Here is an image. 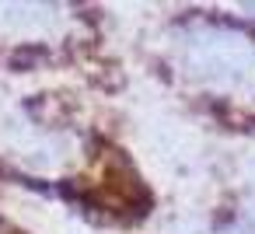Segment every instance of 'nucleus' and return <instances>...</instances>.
<instances>
[{"label": "nucleus", "instance_id": "f257e3e1", "mask_svg": "<svg viewBox=\"0 0 255 234\" xmlns=\"http://www.w3.org/2000/svg\"><path fill=\"white\" fill-rule=\"evenodd\" d=\"M178 67L196 88L220 98L255 95V39L227 25H189L178 35Z\"/></svg>", "mask_w": 255, "mask_h": 234}, {"label": "nucleus", "instance_id": "f03ea898", "mask_svg": "<svg viewBox=\"0 0 255 234\" xmlns=\"http://www.w3.org/2000/svg\"><path fill=\"white\" fill-rule=\"evenodd\" d=\"M231 234H255V210L241 213V217H238V224L231 227Z\"/></svg>", "mask_w": 255, "mask_h": 234}]
</instances>
